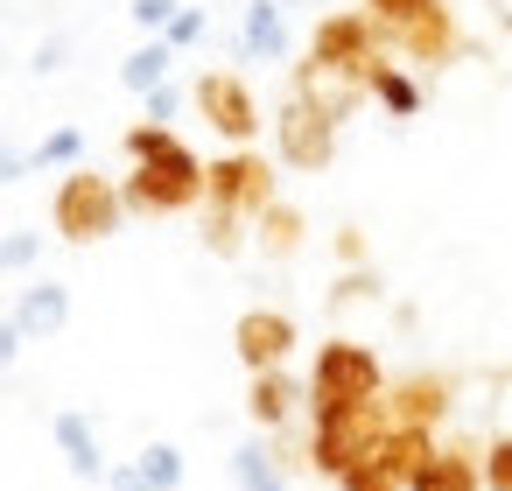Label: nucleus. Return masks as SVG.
<instances>
[{"label": "nucleus", "instance_id": "obj_1", "mask_svg": "<svg viewBox=\"0 0 512 491\" xmlns=\"http://www.w3.org/2000/svg\"><path fill=\"white\" fill-rule=\"evenodd\" d=\"M127 183H120V204L141 211V218H176L190 204H204V162L169 134V127H127Z\"/></svg>", "mask_w": 512, "mask_h": 491}, {"label": "nucleus", "instance_id": "obj_2", "mask_svg": "<svg viewBox=\"0 0 512 491\" xmlns=\"http://www.w3.org/2000/svg\"><path fill=\"white\" fill-rule=\"evenodd\" d=\"M379 393H386V365H379L372 344H358V337L316 344V372H309V414H316V421H330V414H344V407H365V400H379Z\"/></svg>", "mask_w": 512, "mask_h": 491}, {"label": "nucleus", "instance_id": "obj_3", "mask_svg": "<svg viewBox=\"0 0 512 491\" xmlns=\"http://www.w3.org/2000/svg\"><path fill=\"white\" fill-rule=\"evenodd\" d=\"M50 218H57V232H64L71 246H92V239H113V232H120L127 204H120V183H106L99 169H64Z\"/></svg>", "mask_w": 512, "mask_h": 491}, {"label": "nucleus", "instance_id": "obj_4", "mask_svg": "<svg viewBox=\"0 0 512 491\" xmlns=\"http://www.w3.org/2000/svg\"><path fill=\"white\" fill-rule=\"evenodd\" d=\"M204 204L211 211H232V218H267L281 197H274V169L253 155V148H239V155H218V162H204Z\"/></svg>", "mask_w": 512, "mask_h": 491}, {"label": "nucleus", "instance_id": "obj_5", "mask_svg": "<svg viewBox=\"0 0 512 491\" xmlns=\"http://www.w3.org/2000/svg\"><path fill=\"white\" fill-rule=\"evenodd\" d=\"M393 428V414H386V400H365V407H344V414H330V421H316V435H309V470H323V477H344L379 435Z\"/></svg>", "mask_w": 512, "mask_h": 491}, {"label": "nucleus", "instance_id": "obj_6", "mask_svg": "<svg viewBox=\"0 0 512 491\" xmlns=\"http://www.w3.org/2000/svg\"><path fill=\"white\" fill-rule=\"evenodd\" d=\"M435 456V442H428V428H386L337 484L344 491H407L414 484V470Z\"/></svg>", "mask_w": 512, "mask_h": 491}, {"label": "nucleus", "instance_id": "obj_7", "mask_svg": "<svg viewBox=\"0 0 512 491\" xmlns=\"http://www.w3.org/2000/svg\"><path fill=\"white\" fill-rule=\"evenodd\" d=\"M190 99H197V113H204L232 148H246V141L260 134V99L246 92V78H239V71H204Z\"/></svg>", "mask_w": 512, "mask_h": 491}, {"label": "nucleus", "instance_id": "obj_8", "mask_svg": "<svg viewBox=\"0 0 512 491\" xmlns=\"http://www.w3.org/2000/svg\"><path fill=\"white\" fill-rule=\"evenodd\" d=\"M309 57L316 64H337V71H372L379 64V22L358 8V15H323L316 36H309Z\"/></svg>", "mask_w": 512, "mask_h": 491}, {"label": "nucleus", "instance_id": "obj_9", "mask_svg": "<svg viewBox=\"0 0 512 491\" xmlns=\"http://www.w3.org/2000/svg\"><path fill=\"white\" fill-rule=\"evenodd\" d=\"M274 148H281L288 169H330V155H337V120H323L316 106L288 99V106L274 113Z\"/></svg>", "mask_w": 512, "mask_h": 491}, {"label": "nucleus", "instance_id": "obj_10", "mask_svg": "<svg viewBox=\"0 0 512 491\" xmlns=\"http://www.w3.org/2000/svg\"><path fill=\"white\" fill-rule=\"evenodd\" d=\"M232 351L246 358V372H274V365L295 351V316H281V309H246V316L232 323Z\"/></svg>", "mask_w": 512, "mask_h": 491}, {"label": "nucleus", "instance_id": "obj_11", "mask_svg": "<svg viewBox=\"0 0 512 491\" xmlns=\"http://www.w3.org/2000/svg\"><path fill=\"white\" fill-rule=\"evenodd\" d=\"M295 99H302V106H316L323 120H351V106L365 99V78H358V71H337V64L302 57V64H295Z\"/></svg>", "mask_w": 512, "mask_h": 491}, {"label": "nucleus", "instance_id": "obj_12", "mask_svg": "<svg viewBox=\"0 0 512 491\" xmlns=\"http://www.w3.org/2000/svg\"><path fill=\"white\" fill-rule=\"evenodd\" d=\"M386 43H400L414 64H449V57H456V22H449L442 0H421L407 22H393V29H386Z\"/></svg>", "mask_w": 512, "mask_h": 491}, {"label": "nucleus", "instance_id": "obj_13", "mask_svg": "<svg viewBox=\"0 0 512 491\" xmlns=\"http://www.w3.org/2000/svg\"><path fill=\"white\" fill-rule=\"evenodd\" d=\"M386 414H393V428H435L449 414V379L442 372H407L386 393Z\"/></svg>", "mask_w": 512, "mask_h": 491}, {"label": "nucleus", "instance_id": "obj_14", "mask_svg": "<svg viewBox=\"0 0 512 491\" xmlns=\"http://www.w3.org/2000/svg\"><path fill=\"white\" fill-rule=\"evenodd\" d=\"M64 323H71V288H64V281H29V288L15 295V330H22L29 344H50Z\"/></svg>", "mask_w": 512, "mask_h": 491}, {"label": "nucleus", "instance_id": "obj_15", "mask_svg": "<svg viewBox=\"0 0 512 491\" xmlns=\"http://www.w3.org/2000/svg\"><path fill=\"white\" fill-rule=\"evenodd\" d=\"M50 442L64 449L71 477H85V484H99V477H106V449H99V428H92V414H85V407L50 414Z\"/></svg>", "mask_w": 512, "mask_h": 491}, {"label": "nucleus", "instance_id": "obj_16", "mask_svg": "<svg viewBox=\"0 0 512 491\" xmlns=\"http://www.w3.org/2000/svg\"><path fill=\"white\" fill-rule=\"evenodd\" d=\"M295 400H309V393H302L281 365H274V372H253V386H246V414H253L260 428H281V421L295 414Z\"/></svg>", "mask_w": 512, "mask_h": 491}, {"label": "nucleus", "instance_id": "obj_17", "mask_svg": "<svg viewBox=\"0 0 512 491\" xmlns=\"http://www.w3.org/2000/svg\"><path fill=\"white\" fill-rule=\"evenodd\" d=\"M407 491H484V470H477L470 449H435V456L414 470Z\"/></svg>", "mask_w": 512, "mask_h": 491}, {"label": "nucleus", "instance_id": "obj_18", "mask_svg": "<svg viewBox=\"0 0 512 491\" xmlns=\"http://www.w3.org/2000/svg\"><path fill=\"white\" fill-rule=\"evenodd\" d=\"M246 57H281L288 50V22H281V0H246V29H239Z\"/></svg>", "mask_w": 512, "mask_h": 491}, {"label": "nucleus", "instance_id": "obj_19", "mask_svg": "<svg viewBox=\"0 0 512 491\" xmlns=\"http://www.w3.org/2000/svg\"><path fill=\"white\" fill-rule=\"evenodd\" d=\"M365 92H372V99H379V106H386L393 120H414V113H421V85H414V78H407L400 64H386V57H379V64L365 71Z\"/></svg>", "mask_w": 512, "mask_h": 491}, {"label": "nucleus", "instance_id": "obj_20", "mask_svg": "<svg viewBox=\"0 0 512 491\" xmlns=\"http://www.w3.org/2000/svg\"><path fill=\"white\" fill-rule=\"evenodd\" d=\"M169 64H176V50H169V43H162V36H148V43H141V50H134V57H127V64H120V85H127V92H141V99H148V92H155V85H169Z\"/></svg>", "mask_w": 512, "mask_h": 491}, {"label": "nucleus", "instance_id": "obj_21", "mask_svg": "<svg viewBox=\"0 0 512 491\" xmlns=\"http://www.w3.org/2000/svg\"><path fill=\"white\" fill-rule=\"evenodd\" d=\"M232 484L239 491H288L281 484V463L267 456V442H239L232 449Z\"/></svg>", "mask_w": 512, "mask_h": 491}, {"label": "nucleus", "instance_id": "obj_22", "mask_svg": "<svg viewBox=\"0 0 512 491\" xmlns=\"http://www.w3.org/2000/svg\"><path fill=\"white\" fill-rule=\"evenodd\" d=\"M134 477H141L148 491H176V484H183V449H176V442H148V449L134 456Z\"/></svg>", "mask_w": 512, "mask_h": 491}, {"label": "nucleus", "instance_id": "obj_23", "mask_svg": "<svg viewBox=\"0 0 512 491\" xmlns=\"http://www.w3.org/2000/svg\"><path fill=\"white\" fill-rule=\"evenodd\" d=\"M29 162H36V169H85V134H78V127H57V134H43V141L29 148Z\"/></svg>", "mask_w": 512, "mask_h": 491}, {"label": "nucleus", "instance_id": "obj_24", "mask_svg": "<svg viewBox=\"0 0 512 491\" xmlns=\"http://www.w3.org/2000/svg\"><path fill=\"white\" fill-rule=\"evenodd\" d=\"M260 246H267V253H281V260H288V253H295V246H302V211H295V204H274V211H267V218H260Z\"/></svg>", "mask_w": 512, "mask_h": 491}, {"label": "nucleus", "instance_id": "obj_25", "mask_svg": "<svg viewBox=\"0 0 512 491\" xmlns=\"http://www.w3.org/2000/svg\"><path fill=\"white\" fill-rule=\"evenodd\" d=\"M204 246H211L218 260H232V253L246 246V218H232V211H211V204H204Z\"/></svg>", "mask_w": 512, "mask_h": 491}, {"label": "nucleus", "instance_id": "obj_26", "mask_svg": "<svg viewBox=\"0 0 512 491\" xmlns=\"http://www.w3.org/2000/svg\"><path fill=\"white\" fill-rule=\"evenodd\" d=\"M36 253H43V232H8V239H0V274L36 267Z\"/></svg>", "mask_w": 512, "mask_h": 491}, {"label": "nucleus", "instance_id": "obj_27", "mask_svg": "<svg viewBox=\"0 0 512 491\" xmlns=\"http://www.w3.org/2000/svg\"><path fill=\"white\" fill-rule=\"evenodd\" d=\"M127 15H134V22H141L148 36H169V22L183 15V0H134V8H127Z\"/></svg>", "mask_w": 512, "mask_h": 491}, {"label": "nucleus", "instance_id": "obj_28", "mask_svg": "<svg viewBox=\"0 0 512 491\" xmlns=\"http://www.w3.org/2000/svg\"><path fill=\"white\" fill-rule=\"evenodd\" d=\"M484 491H512V435H498L484 449Z\"/></svg>", "mask_w": 512, "mask_h": 491}, {"label": "nucleus", "instance_id": "obj_29", "mask_svg": "<svg viewBox=\"0 0 512 491\" xmlns=\"http://www.w3.org/2000/svg\"><path fill=\"white\" fill-rule=\"evenodd\" d=\"M204 29H211V22H204V8H183V15L169 22V36H162V43H169V50H190V43H204Z\"/></svg>", "mask_w": 512, "mask_h": 491}, {"label": "nucleus", "instance_id": "obj_30", "mask_svg": "<svg viewBox=\"0 0 512 491\" xmlns=\"http://www.w3.org/2000/svg\"><path fill=\"white\" fill-rule=\"evenodd\" d=\"M64 57H71V36H43L29 64H36V78H50V71H64Z\"/></svg>", "mask_w": 512, "mask_h": 491}, {"label": "nucleus", "instance_id": "obj_31", "mask_svg": "<svg viewBox=\"0 0 512 491\" xmlns=\"http://www.w3.org/2000/svg\"><path fill=\"white\" fill-rule=\"evenodd\" d=\"M176 106H183V92H176V85H155V92H148V127H169Z\"/></svg>", "mask_w": 512, "mask_h": 491}, {"label": "nucleus", "instance_id": "obj_32", "mask_svg": "<svg viewBox=\"0 0 512 491\" xmlns=\"http://www.w3.org/2000/svg\"><path fill=\"white\" fill-rule=\"evenodd\" d=\"M414 8H421V0H365V15H372L379 29H393V22H407Z\"/></svg>", "mask_w": 512, "mask_h": 491}, {"label": "nucleus", "instance_id": "obj_33", "mask_svg": "<svg viewBox=\"0 0 512 491\" xmlns=\"http://www.w3.org/2000/svg\"><path fill=\"white\" fill-rule=\"evenodd\" d=\"M22 176H36L29 148H8V141H0V183H22Z\"/></svg>", "mask_w": 512, "mask_h": 491}, {"label": "nucleus", "instance_id": "obj_34", "mask_svg": "<svg viewBox=\"0 0 512 491\" xmlns=\"http://www.w3.org/2000/svg\"><path fill=\"white\" fill-rule=\"evenodd\" d=\"M22 344H29V337L15 330V316H0V372H8V365H15V351H22Z\"/></svg>", "mask_w": 512, "mask_h": 491}, {"label": "nucleus", "instance_id": "obj_35", "mask_svg": "<svg viewBox=\"0 0 512 491\" xmlns=\"http://www.w3.org/2000/svg\"><path fill=\"white\" fill-rule=\"evenodd\" d=\"M372 288H379L372 274H344V281H337V302H358V295H372Z\"/></svg>", "mask_w": 512, "mask_h": 491}, {"label": "nucleus", "instance_id": "obj_36", "mask_svg": "<svg viewBox=\"0 0 512 491\" xmlns=\"http://www.w3.org/2000/svg\"><path fill=\"white\" fill-rule=\"evenodd\" d=\"M106 491H148V484L134 477V463H120V470H106Z\"/></svg>", "mask_w": 512, "mask_h": 491}, {"label": "nucleus", "instance_id": "obj_37", "mask_svg": "<svg viewBox=\"0 0 512 491\" xmlns=\"http://www.w3.org/2000/svg\"><path fill=\"white\" fill-rule=\"evenodd\" d=\"M281 8H302V0H281Z\"/></svg>", "mask_w": 512, "mask_h": 491}]
</instances>
